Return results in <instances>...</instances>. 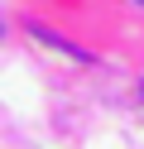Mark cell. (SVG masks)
I'll return each instance as SVG.
<instances>
[{
	"instance_id": "3",
	"label": "cell",
	"mask_w": 144,
	"mask_h": 149,
	"mask_svg": "<svg viewBox=\"0 0 144 149\" xmlns=\"http://www.w3.org/2000/svg\"><path fill=\"white\" fill-rule=\"evenodd\" d=\"M139 5H144V0H139Z\"/></svg>"
},
{
	"instance_id": "2",
	"label": "cell",
	"mask_w": 144,
	"mask_h": 149,
	"mask_svg": "<svg viewBox=\"0 0 144 149\" xmlns=\"http://www.w3.org/2000/svg\"><path fill=\"white\" fill-rule=\"evenodd\" d=\"M139 96H144V87H139Z\"/></svg>"
},
{
	"instance_id": "1",
	"label": "cell",
	"mask_w": 144,
	"mask_h": 149,
	"mask_svg": "<svg viewBox=\"0 0 144 149\" xmlns=\"http://www.w3.org/2000/svg\"><path fill=\"white\" fill-rule=\"evenodd\" d=\"M34 39H38V43H53V48H58V53H67V58H86L77 43H67L63 34H53V29H38V24H34Z\"/></svg>"
}]
</instances>
